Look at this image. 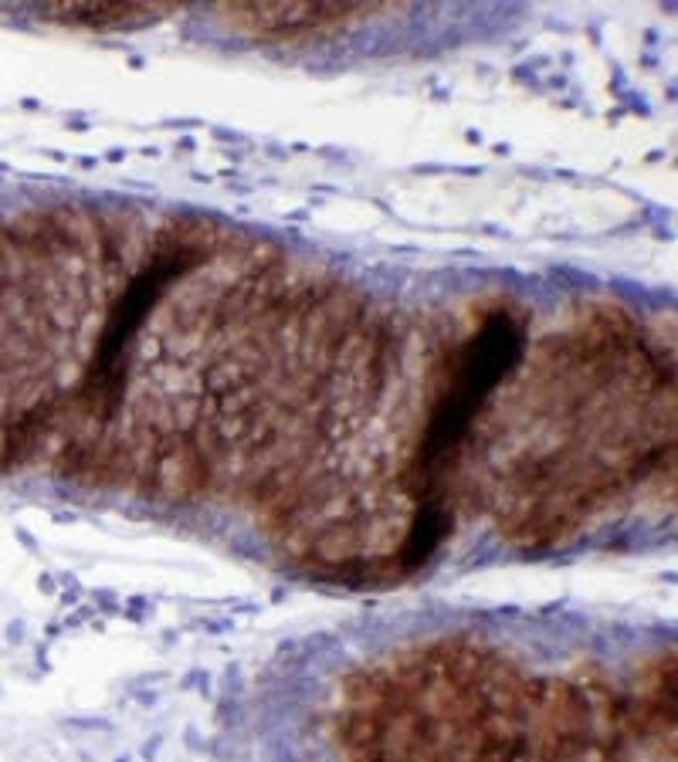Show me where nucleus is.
<instances>
[{
  "mask_svg": "<svg viewBox=\"0 0 678 762\" xmlns=\"http://www.w3.org/2000/svg\"><path fill=\"white\" fill-rule=\"evenodd\" d=\"M207 254H211V241H207L204 227H180V231L173 227V231L160 234L153 251L126 278L123 292L109 302V312L102 319L99 336H95L89 366H85L72 397V404L85 417L112 420V414L123 404L139 329L146 326L153 309L167 299V292L180 278L190 275L197 265H204Z\"/></svg>",
  "mask_w": 678,
  "mask_h": 762,
  "instance_id": "obj_2",
  "label": "nucleus"
},
{
  "mask_svg": "<svg viewBox=\"0 0 678 762\" xmlns=\"http://www.w3.org/2000/svg\"><path fill=\"white\" fill-rule=\"evenodd\" d=\"M173 14L170 4H51L38 17L62 28L82 31H136Z\"/></svg>",
  "mask_w": 678,
  "mask_h": 762,
  "instance_id": "obj_4",
  "label": "nucleus"
},
{
  "mask_svg": "<svg viewBox=\"0 0 678 762\" xmlns=\"http://www.w3.org/2000/svg\"><path fill=\"white\" fill-rule=\"evenodd\" d=\"M377 4H221L214 17L221 28L255 41H306L367 21Z\"/></svg>",
  "mask_w": 678,
  "mask_h": 762,
  "instance_id": "obj_3",
  "label": "nucleus"
},
{
  "mask_svg": "<svg viewBox=\"0 0 678 762\" xmlns=\"http://www.w3.org/2000/svg\"><path fill=\"white\" fill-rule=\"evenodd\" d=\"M523 353L526 319L512 305H492L475 322V329L445 356L414 458L407 464V481L414 495V515L401 546V563H407V569L424 566L445 542L451 529L445 485L472 434L475 417L489 404L495 387L523 363Z\"/></svg>",
  "mask_w": 678,
  "mask_h": 762,
  "instance_id": "obj_1",
  "label": "nucleus"
}]
</instances>
